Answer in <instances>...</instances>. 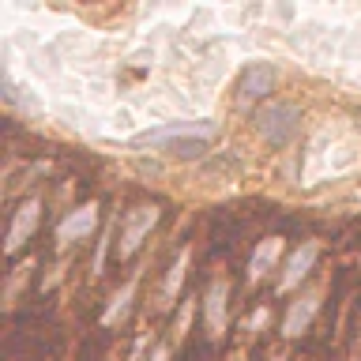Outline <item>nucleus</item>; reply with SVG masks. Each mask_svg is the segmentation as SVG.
I'll use <instances>...</instances> for the list:
<instances>
[{
  "instance_id": "nucleus-10",
  "label": "nucleus",
  "mask_w": 361,
  "mask_h": 361,
  "mask_svg": "<svg viewBox=\"0 0 361 361\" xmlns=\"http://www.w3.org/2000/svg\"><path fill=\"white\" fill-rule=\"evenodd\" d=\"M279 256H282V237H267V241H259L252 259H248V279H264L267 271L275 267Z\"/></svg>"
},
{
  "instance_id": "nucleus-6",
  "label": "nucleus",
  "mask_w": 361,
  "mask_h": 361,
  "mask_svg": "<svg viewBox=\"0 0 361 361\" xmlns=\"http://www.w3.org/2000/svg\"><path fill=\"white\" fill-rule=\"evenodd\" d=\"M94 226H98V203H83V207H75L61 226H56V241L68 245V241H79V237H90Z\"/></svg>"
},
{
  "instance_id": "nucleus-7",
  "label": "nucleus",
  "mask_w": 361,
  "mask_h": 361,
  "mask_svg": "<svg viewBox=\"0 0 361 361\" xmlns=\"http://www.w3.org/2000/svg\"><path fill=\"white\" fill-rule=\"evenodd\" d=\"M226 293H230V286L219 279V282H211L207 298H203V316H207V335L211 338L226 335Z\"/></svg>"
},
{
  "instance_id": "nucleus-13",
  "label": "nucleus",
  "mask_w": 361,
  "mask_h": 361,
  "mask_svg": "<svg viewBox=\"0 0 361 361\" xmlns=\"http://www.w3.org/2000/svg\"><path fill=\"white\" fill-rule=\"evenodd\" d=\"M135 298V282H128V286H124L117 298H113V305L106 312H102V324H117V316H124V309H128V301Z\"/></svg>"
},
{
  "instance_id": "nucleus-19",
  "label": "nucleus",
  "mask_w": 361,
  "mask_h": 361,
  "mask_svg": "<svg viewBox=\"0 0 361 361\" xmlns=\"http://www.w3.org/2000/svg\"><path fill=\"white\" fill-rule=\"evenodd\" d=\"M275 361H286V357H275Z\"/></svg>"
},
{
  "instance_id": "nucleus-15",
  "label": "nucleus",
  "mask_w": 361,
  "mask_h": 361,
  "mask_svg": "<svg viewBox=\"0 0 361 361\" xmlns=\"http://www.w3.org/2000/svg\"><path fill=\"white\" fill-rule=\"evenodd\" d=\"M361 56V34H350V45L343 49V61H357Z\"/></svg>"
},
{
  "instance_id": "nucleus-4",
  "label": "nucleus",
  "mask_w": 361,
  "mask_h": 361,
  "mask_svg": "<svg viewBox=\"0 0 361 361\" xmlns=\"http://www.w3.org/2000/svg\"><path fill=\"white\" fill-rule=\"evenodd\" d=\"M275 79H279V72H275L271 64H264V61H252V64H245V68H241V79H237V94H241L245 102L264 98V94H271Z\"/></svg>"
},
{
  "instance_id": "nucleus-14",
  "label": "nucleus",
  "mask_w": 361,
  "mask_h": 361,
  "mask_svg": "<svg viewBox=\"0 0 361 361\" xmlns=\"http://www.w3.org/2000/svg\"><path fill=\"white\" fill-rule=\"evenodd\" d=\"M320 34H324V27H316V23H312V27H305V30L293 34V42H298V45H312L316 38H320Z\"/></svg>"
},
{
  "instance_id": "nucleus-5",
  "label": "nucleus",
  "mask_w": 361,
  "mask_h": 361,
  "mask_svg": "<svg viewBox=\"0 0 361 361\" xmlns=\"http://www.w3.org/2000/svg\"><path fill=\"white\" fill-rule=\"evenodd\" d=\"M38 219H42V203L38 200H27L16 211V222H11V230H8V241H4L8 252H19V248L30 241V233L38 230Z\"/></svg>"
},
{
  "instance_id": "nucleus-12",
  "label": "nucleus",
  "mask_w": 361,
  "mask_h": 361,
  "mask_svg": "<svg viewBox=\"0 0 361 361\" xmlns=\"http://www.w3.org/2000/svg\"><path fill=\"white\" fill-rule=\"evenodd\" d=\"M162 151L169 158H185V162H192V158H200L203 151H207V140H177V143H166Z\"/></svg>"
},
{
  "instance_id": "nucleus-1",
  "label": "nucleus",
  "mask_w": 361,
  "mask_h": 361,
  "mask_svg": "<svg viewBox=\"0 0 361 361\" xmlns=\"http://www.w3.org/2000/svg\"><path fill=\"white\" fill-rule=\"evenodd\" d=\"M256 124H259V135H264L267 143H290L293 135H298V124H301V109L293 106V102H271L256 113Z\"/></svg>"
},
{
  "instance_id": "nucleus-9",
  "label": "nucleus",
  "mask_w": 361,
  "mask_h": 361,
  "mask_svg": "<svg viewBox=\"0 0 361 361\" xmlns=\"http://www.w3.org/2000/svg\"><path fill=\"white\" fill-rule=\"evenodd\" d=\"M316 309H320V293H305V298L298 301V305H293V309L286 312V324H282V335H286V338H298L301 331H305V327H309L312 324V316H316Z\"/></svg>"
},
{
  "instance_id": "nucleus-8",
  "label": "nucleus",
  "mask_w": 361,
  "mask_h": 361,
  "mask_svg": "<svg viewBox=\"0 0 361 361\" xmlns=\"http://www.w3.org/2000/svg\"><path fill=\"white\" fill-rule=\"evenodd\" d=\"M316 256H320V245H316V241H305V245L298 248V252L290 256V264H286V275H282L279 290H282V293H290V290L298 286V282H301V279H305V275H309V271H312Z\"/></svg>"
},
{
  "instance_id": "nucleus-17",
  "label": "nucleus",
  "mask_w": 361,
  "mask_h": 361,
  "mask_svg": "<svg viewBox=\"0 0 361 361\" xmlns=\"http://www.w3.org/2000/svg\"><path fill=\"white\" fill-rule=\"evenodd\" d=\"M275 16H279V19H293V8H290V4H279Z\"/></svg>"
},
{
  "instance_id": "nucleus-16",
  "label": "nucleus",
  "mask_w": 361,
  "mask_h": 361,
  "mask_svg": "<svg viewBox=\"0 0 361 361\" xmlns=\"http://www.w3.org/2000/svg\"><path fill=\"white\" fill-rule=\"evenodd\" d=\"M188 324H192V305H185V309H180L177 324H173V331H177V335H185V331H188Z\"/></svg>"
},
{
  "instance_id": "nucleus-2",
  "label": "nucleus",
  "mask_w": 361,
  "mask_h": 361,
  "mask_svg": "<svg viewBox=\"0 0 361 361\" xmlns=\"http://www.w3.org/2000/svg\"><path fill=\"white\" fill-rule=\"evenodd\" d=\"M211 135H214V121H166L158 128L132 135V143L135 147H166L177 140H211Z\"/></svg>"
},
{
  "instance_id": "nucleus-3",
  "label": "nucleus",
  "mask_w": 361,
  "mask_h": 361,
  "mask_svg": "<svg viewBox=\"0 0 361 361\" xmlns=\"http://www.w3.org/2000/svg\"><path fill=\"white\" fill-rule=\"evenodd\" d=\"M158 211L154 203H143V207L128 211V219H124V230H121V256H132L135 248L143 245V237L158 226Z\"/></svg>"
},
{
  "instance_id": "nucleus-18",
  "label": "nucleus",
  "mask_w": 361,
  "mask_h": 361,
  "mask_svg": "<svg viewBox=\"0 0 361 361\" xmlns=\"http://www.w3.org/2000/svg\"><path fill=\"white\" fill-rule=\"evenodd\" d=\"M151 361H169V350L166 346H154V357Z\"/></svg>"
},
{
  "instance_id": "nucleus-11",
  "label": "nucleus",
  "mask_w": 361,
  "mask_h": 361,
  "mask_svg": "<svg viewBox=\"0 0 361 361\" xmlns=\"http://www.w3.org/2000/svg\"><path fill=\"white\" fill-rule=\"evenodd\" d=\"M185 275H188V248L180 252L173 264H169V275H166V282H162V309H169V305L177 301V293H180V282H185Z\"/></svg>"
}]
</instances>
